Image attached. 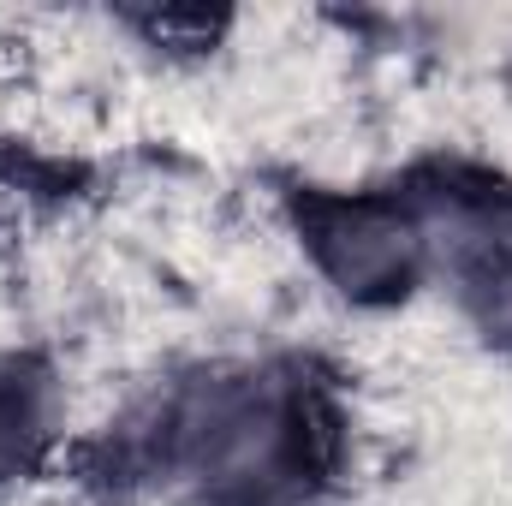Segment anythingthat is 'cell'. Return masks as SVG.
Here are the masks:
<instances>
[{
  "label": "cell",
  "instance_id": "3",
  "mask_svg": "<svg viewBox=\"0 0 512 506\" xmlns=\"http://www.w3.org/2000/svg\"><path fill=\"white\" fill-rule=\"evenodd\" d=\"M42 435H48V387L42 376L0 358V477H12Z\"/></svg>",
  "mask_w": 512,
  "mask_h": 506
},
{
  "label": "cell",
  "instance_id": "2",
  "mask_svg": "<svg viewBox=\"0 0 512 506\" xmlns=\"http://www.w3.org/2000/svg\"><path fill=\"white\" fill-rule=\"evenodd\" d=\"M310 245L322 256L328 280L358 292V298H376V292H399L417 268V233L387 215L376 203H346V209H328L310 221Z\"/></svg>",
  "mask_w": 512,
  "mask_h": 506
},
{
  "label": "cell",
  "instance_id": "1",
  "mask_svg": "<svg viewBox=\"0 0 512 506\" xmlns=\"http://www.w3.org/2000/svg\"><path fill=\"white\" fill-rule=\"evenodd\" d=\"M173 453L203 495L227 506H274L304 471V411L280 381H203L173 411Z\"/></svg>",
  "mask_w": 512,
  "mask_h": 506
}]
</instances>
